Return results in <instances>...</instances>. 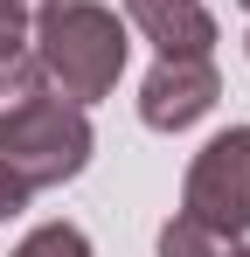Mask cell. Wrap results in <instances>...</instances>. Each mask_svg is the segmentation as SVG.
Listing matches in <instances>:
<instances>
[{
    "label": "cell",
    "mask_w": 250,
    "mask_h": 257,
    "mask_svg": "<svg viewBox=\"0 0 250 257\" xmlns=\"http://www.w3.org/2000/svg\"><path fill=\"white\" fill-rule=\"evenodd\" d=\"M28 49H35L42 77L56 84V97L97 104V97H111L118 77H125L132 28H125L104 0H42L35 28H28Z\"/></svg>",
    "instance_id": "obj_1"
},
{
    "label": "cell",
    "mask_w": 250,
    "mask_h": 257,
    "mask_svg": "<svg viewBox=\"0 0 250 257\" xmlns=\"http://www.w3.org/2000/svg\"><path fill=\"white\" fill-rule=\"evenodd\" d=\"M90 118H83V104L70 97H28L21 111H7L0 118V167L14 174L28 195L42 188H63V181H77L90 167Z\"/></svg>",
    "instance_id": "obj_2"
},
{
    "label": "cell",
    "mask_w": 250,
    "mask_h": 257,
    "mask_svg": "<svg viewBox=\"0 0 250 257\" xmlns=\"http://www.w3.org/2000/svg\"><path fill=\"white\" fill-rule=\"evenodd\" d=\"M181 209L222 236H250V125L215 132L195 153V167L181 181Z\"/></svg>",
    "instance_id": "obj_3"
},
{
    "label": "cell",
    "mask_w": 250,
    "mask_h": 257,
    "mask_svg": "<svg viewBox=\"0 0 250 257\" xmlns=\"http://www.w3.org/2000/svg\"><path fill=\"white\" fill-rule=\"evenodd\" d=\"M215 97H222L215 56H160L139 84V118L153 132H188L195 118L215 111Z\"/></svg>",
    "instance_id": "obj_4"
},
{
    "label": "cell",
    "mask_w": 250,
    "mask_h": 257,
    "mask_svg": "<svg viewBox=\"0 0 250 257\" xmlns=\"http://www.w3.org/2000/svg\"><path fill=\"white\" fill-rule=\"evenodd\" d=\"M125 28H139L160 56H215V14L202 0H125Z\"/></svg>",
    "instance_id": "obj_5"
},
{
    "label": "cell",
    "mask_w": 250,
    "mask_h": 257,
    "mask_svg": "<svg viewBox=\"0 0 250 257\" xmlns=\"http://www.w3.org/2000/svg\"><path fill=\"white\" fill-rule=\"evenodd\" d=\"M243 243L236 236H222V229H208V222H195V215H167L160 222V257H236Z\"/></svg>",
    "instance_id": "obj_6"
},
{
    "label": "cell",
    "mask_w": 250,
    "mask_h": 257,
    "mask_svg": "<svg viewBox=\"0 0 250 257\" xmlns=\"http://www.w3.org/2000/svg\"><path fill=\"white\" fill-rule=\"evenodd\" d=\"M42 90H49V77H42L35 49H7V56H0V118H7V111H21V104L42 97Z\"/></svg>",
    "instance_id": "obj_7"
},
{
    "label": "cell",
    "mask_w": 250,
    "mask_h": 257,
    "mask_svg": "<svg viewBox=\"0 0 250 257\" xmlns=\"http://www.w3.org/2000/svg\"><path fill=\"white\" fill-rule=\"evenodd\" d=\"M14 257H90V236H83L77 222H35L14 243Z\"/></svg>",
    "instance_id": "obj_8"
},
{
    "label": "cell",
    "mask_w": 250,
    "mask_h": 257,
    "mask_svg": "<svg viewBox=\"0 0 250 257\" xmlns=\"http://www.w3.org/2000/svg\"><path fill=\"white\" fill-rule=\"evenodd\" d=\"M28 28H35V7L28 0H0V56L7 49H28Z\"/></svg>",
    "instance_id": "obj_9"
},
{
    "label": "cell",
    "mask_w": 250,
    "mask_h": 257,
    "mask_svg": "<svg viewBox=\"0 0 250 257\" xmlns=\"http://www.w3.org/2000/svg\"><path fill=\"white\" fill-rule=\"evenodd\" d=\"M21 209H28V188H21L14 174L0 167V222H7V215H21Z\"/></svg>",
    "instance_id": "obj_10"
},
{
    "label": "cell",
    "mask_w": 250,
    "mask_h": 257,
    "mask_svg": "<svg viewBox=\"0 0 250 257\" xmlns=\"http://www.w3.org/2000/svg\"><path fill=\"white\" fill-rule=\"evenodd\" d=\"M236 7H250V0H236Z\"/></svg>",
    "instance_id": "obj_11"
},
{
    "label": "cell",
    "mask_w": 250,
    "mask_h": 257,
    "mask_svg": "<svg viewBox=\"0 0 250 257\" xmlns=\"http://www.w3.org/2000/svg\"><path fill=\"white\" fill-rule=\"evenodd\" d=\"M28 7H42V0H28Z\"/></svg>",
    "instance_id": "obj_12"
},
{
    "label": "cell",
    "mask_w": 250,
    "mask_h": 257,
    "mask_svg": "<svg viewBox=\"0 0 250 257\" xmlns=\"http://www.w3.org/2000/svg\"><path fill=\"white\" fill-rule=\"evenodd\" d=\"M243 49H250V35H243Z\"/></svg>",
    "instance_id": "obj_13"
},
{
    "label": "cell",
    "mask_w": 250,
    "mask_h": 257,
    "mask_svg": "<svg viewBox=\"0 0 250 257\" xmlns=\"http://www.w3.org/2000/svg\"><path fill=\"white\" fill-rule=\"evenodd\" d=\"M236 257H250V250H236Z\"/></svg>",
    "instance_id": "obj_14"
}]
</instances>
